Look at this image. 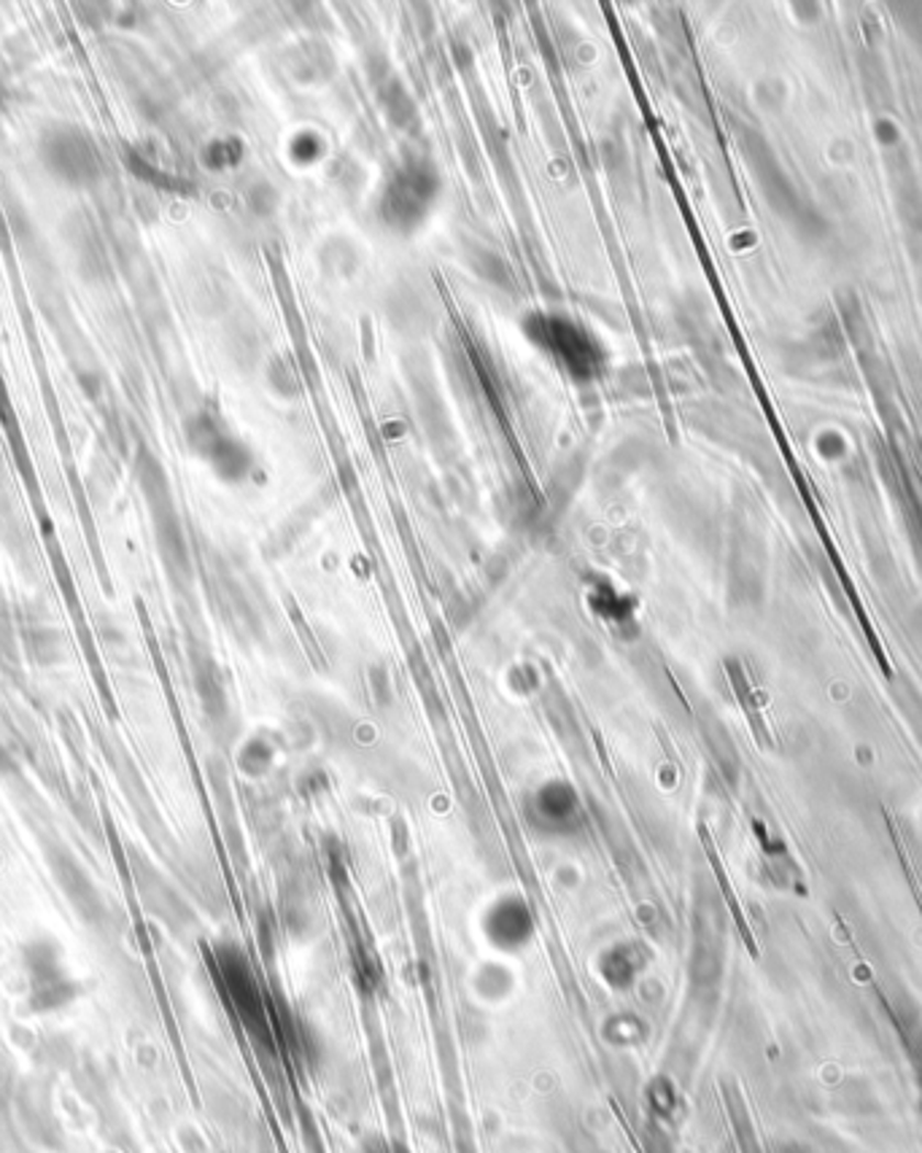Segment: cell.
Masks as SVG:
<instances>
[{
  "label": "cell",
  "instance_id": "3",
  "mask_svg": "<svg viewBox=\"0 0 922 1153\" xmlns=\"http://www.w3.org/2000/svg\"><path fill=\"white\" fill-rule=\"evenodd\" d=\"M70 230H74L70 243H74V254L79 256L81 270H85L87 275H103L105 267H109V256H105L103 241H100L98 226L92 224V219H87V217L74 219V226H70Z\"/></svg>",
  "mask_w": 922,
  "mask_h": 1153
},
{
  "label": "cell",
  "instance_id": "4",
  "mask_svg": "<svg viewBox=\"0 0 922 1153\" xmlns=\"http://www.w3.org/2000/svg\"><path fill=\"white\" fill-rule=\"evenodd\" d=\"M3 103H5V95H3V87H0V111H3Z\"/></svg>",
  "mask_w": 922,
  "mask_h": 1153
},
{
  "label": "cell",
  "instance_id": "1",
  "mask_svg": "<svg viewBox=\"0 0 922 1153\" xmlns=\"http://www.w3.org/2000/svg\"><path fill=\"white\" fill-rule=\"evenodd\" d=\"M38 159L52 178L70 189H89L105 176L103 154L87 128L55 122L38 137Z\"/></svg>",
  "mask_w": 922,
  "mask_h": 1153
},
{
  "label": "cell",
  "instance_id": "2",
  "mask_svg": "<svg viewBox=\"0 0 922 1153\" xmlns=\"http://www.w3.org/2000/svg\"><path fill=\"white\" fill-rule=\"evenodd\" d=\"M35 960L33 965H30V978H33V989H35V997H38V1002H44V1006H49V1002H65V997H68V982H65V976L59 973V965H57V957L52 952H46V949H35Z\"/></svg>",
  "mask_w": 922,
  "mask_h": 1153
}]
</instances>
